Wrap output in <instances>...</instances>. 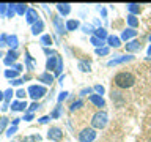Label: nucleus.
<instances>
[{"label":"nucleus","instance_id":"obj_12","mask_svg":"<svg viewBox=\"0 0 151 142\" xmlns=\"http://www.w3.org/2000/svg\"><path fill=\"white\" fill-rule=\"evenodd\" d=\"M55 80V76L52 73H47V71H44V73L38 74V82L44 84V85H52Z\"/></svg>","mask_w":151,"mask_h":142},{"label":"nucleus","instance_id":"obj_17","mask_svg":"<svg viewBox=\"0 0 151 142\" xmlns=\"http://www.w3.org/2000/svg\"><path fill=\"white\" fill-rule=\"evenodd\" d=\"M107 46L109 47H113V49H118V47L121 46V38L120 36H116V35H109L107 38Z\"/></svg>","mask_w":151,"mask_h":142},{"label":"nucleus","instance_id":"obj_14","mask_svg":"<svg viewBox=\"0 0 151 142\" xmlns=\"http://www.w3.org/2000/svg\"><path fill=\"white\" fill-rule=\"evenodd\" d=\"M88 101L91 104H94L96 107H106V99H104V96H99V95H96V93L90 95Z\"/></svg>","mask_w":151,"mask_h":142},{"label":"nucleus","instance_id":"obj_20","mask_svg":"<svg viewBox=\"0 0 151 142\" xmlns=\"http://www.w3.org/2000/svg\"><path fill=\"white\" fill-rule=\"evenodd\" d=\"M52 43H54V36H52L50 33H44V35H41L40 44H41L42 47H50Z\"/></svg>","mask_w":151,"mask_h":142},{"label":"nucleus","instance_id":"obj_52","mask_svg":"<svg viewBox=\"0 0 151 142\" xmlns=\"http://www.w3.org/2000/svg\"><path fill=\"white\" fill-rule=\"evenodd\" d=\"M21 120H22V118H17V117H16V118H13V120H11V125H13V126H17Z\"/></svg>","mask_w":151,"mask_h":142},{"label":"nucleus","instance_id":"obj_55","mask_svg":"<svg viewBox=\"0 0 151 142\" xmlns=\"http://www.w3.org/2000/svg\"><path fill=\"white\" fill-rule=\"evenodd\" d=\"M146 54H148V57H146V59H151V44L148 46V49H146Z\"/></svg>","mask_w":151,"mask_h":142},{"label":"nucleus","instance_id":"obj_9","mask_svg":"<svg viewBox=\"0 0 151 142\" xmlns=\"http://www.w3.org/2000/svg\"><path fill=\"white\" fill-rule=\"evenodd\" d=\"M40 14H38V11H36V9L35 8H28L27 9V13H25V21H27V24H28V25H33V24H35L36 21H40Z\"/></svg>","mask_w":151,"mask_h":142},{"label":"nucleus","instance_id":"obj_30","mask_svg":"<svg viewBox=\"0 0 151 142\" xmlns=\"http://www.w3.org/2000/svg\"><path fill=\"white\" fill-rule=\"evenodd\" d=\"M90 43L96 47V49H99V47H104V46H107V43L106 41H102V40H99V38H96V36H93L91 35V38H90Z\"/></svg>","mask_w":151,"mask_h":142},{"label":"nucleus","instance_id":"obj_46","mask_svg":"<svg viewBox=\"0 0 151 142\" xmlns=\"http://www.w3.org/2000/svg\"><path fill=\"white\" fill-rule=\"evenodd\" d=\"M6 11H8V3H0V16L6 17Z\"/></svg>","mask_w":151,"mask_h":142},{"label":"nucleus","instance_id":"obj_21","mask_svg":"<svg viewBox=\"0 0 151 142\" xmlns=\"http://www.w3.org/2000/svg\"><path fill=\"white\" fill-rule=\"evenodd\" d=\"M6 46L13 51H17V46H19V38L17 35H8V40H6Z\"/></svg>","mask_w":151,"mask_h":142},{"label":"nucleus","instance_id":"obj_48","mask_svg":"<svg viewBox=\"0 0 151 142\" xmlns=\"http://www.w3.org/2000/svg\"><path fill=\"white\" fill-rule=\"evenodd\" d=\"M68 92H61V93H58V98H57V101H58V104H61V103H63L65 101V99L66 98H68Z\"/></svg>","mask_w":151,"mask_h":142},{"label":"nucleus","instance_id":"obj_15","mask_svg":"<svg viewBox=\"0 0 151 142\" xmlns=\"http://www.w3.org/2000/svg\"><path fill=\"white\" fill-rule=\"evenodd\" d=\"M44 21L42 19H40V21H36L33 25L30 27V30H32V35H35V36H38V35H41L42 32H44Z\"/></svg>","mask_w":151,"mask_h":142},{"label":"nucleus","instance_id":"obj_16","mask_svg":"<svg viewBox=\"0 0 151 142\" xmlns=\"http://www.w3.org/2000/svg\"><path fill=\"white\" fill-rule=\"evenodd\" d=\"M55 8H57V11H58V16H68V14L71 13V5L69 3H57L55 5Z\"/></svg>","mask_w":151,"mask_h":142},{"label":"nucleus","instance_id":"obj_36","mask_svg":"<svg viewBox=\"0 0 151 142\" xmlns=\"http://www.w3.org/2000/svg\"><path fill=\"white\" fill-rule=\"evenodd\" d=\"M9 125V118L8 117H0V133L6 131Z\"/></svg>","mask_w":151,"mask_h":142},{"label":"nucleus","instance_id":"obj_10","mask_svg":"<svg viewBox=\"0 0 151 142\" xmlns=\"http://www.w3.org/2000/svg\"><path fill=\"white\" fill-rule=\"evenodd\" d=\"M58 57H60L58 52H57L55 55L47 57V60H46V70H47V73H52V74H54V71H55V68H57V63H58Z\"/></svg>","mask_w":151,"mask_h":142},{"label":"nucleus","instance_id":"obj_62","mask_svg":"<svg viewBox=\"0 0 151 142\" xmlns=\"http://www.w3.org/2000/svg\"><path fill=\"white\" fill-rule=\"evenodd\" d=\"M150 142H151V139H150Z\"/></svg>","mask_w":151,"mask_h":142},{"label":"nucleus","instance_id":"obj_38","mask_svg":"<svg viewBox=\"0 0 151 142\" xmlns=\"http://www.w3.org/2000/svg\"><path fill=\"white\" fill-rule=\"evenodd\" d=\"M93 90H94V93H96V95H99V96H102V95L106 93V88H104V85H101V84L93 85Z\"/></svg>","mask_w":151,"mask_h":142},{"label":"nucleus","instance_id":"obj_29","mask_svg":"<svg viewBox=\"0 0 151 142\" xmlns=\"http://www.w3.org/2000/svg\"><path fill=\"white\" fill-rule=\"evenodd\" d=\"M112 101L115 103L118 107H120L121 104L124 103V98L121 96V93H120V92H112Z\"/></svg>","mask_w":151,"mask_h":142},{"label":"nucleus","instance_id":"obj_27","mask_svg":"<svg viewBox=\"0 0 151 142\" xmlns=\"http://www.w3.org/2000/svg\"><path fill=\"white\" fill-rule=\"evenodd\" d=\"M16 93V92H13V87H9V88H6L3 92V103H6V104H11V101H13V95Z\"/></svg>","mask_w":151,"mask_h":142},{"label":"nucleus","instance_id":"obj_49","mask_svg":"<svg viewBox=\"0 0 151 142\" xmlns=\"http://www.w3.org/2000/svg\"><path fill=\"white\" fill-rule=\"evenodd\" d=\"M42 51H44V54H46L47 57H50V55H55V54H57V51L49 49V47H42Z\"/></svg>","mask_w":151,"mask_h":142},{"label":"nucleus","instance_id":"obj_31","mask_svg":"<svg viewBox=\"0 0 151 142\" xmlns=\"http://www.w3.org/2000/svg\"><path fill=\"white\" fill-rule=\"evenodd\" d=\"M42 137L41 134H28L25 137H22V142H41Z\"/></svg>","mask_w":151,"mask_h":142},{"label":"nucleus","instance_id":"obj_37","mask_svg":"<svg viewBox=\"0 0 151 142\" xmlns=\"http://www.w3.org/2000/svg\"><path fill=\"white\" fill-rule=\"evenodd\" d=\"M94 93V90H93V87H85V88H82L79 92V95H80V98L82 96H90V95H93Z\"/></svg>","mask_w":151,"mask_h":142},{"label":"nucleus","instance_id":"obj_40","mask_svg":"<svg viewBox=\"0 0 151 142\" xmlns=\"http://www.w3.org/2000/svg\"><path fill=\"white\" fill-rule=\"evenodd\" d=\"M16 133H17V126H13L11 125V126H8L6 131H5V136H6V137H13Z\"/></svg>","mask_w":151,"mask_h":142},{"label":"nucleus","instance_id":"obj_50","mask_svg":"<svg viewBox=\"0 0 151 142\" xmlns=\"http://www.w3.org/2000/svg\"><path fill=\"white\" fill-rule=\"evenodd\" d=\"M49 120H50V117H49V115H44V117H40V118H38V123H40V125H46Z\"/></svg>","mask_w":151,"mask_h":142},{"label":"nucleus","instance_id":"obj_54","mask_svg":"<svg viewBox=\"0 0 151 142\" xmlns=\"http://www.w3.org/2000/svg\"><path fill=\"white\" fill-rule=\"evenodd\" d=\"M0 109H2L3 112H6L8 109H9V104H6V103H2V107H0Z\"/></svg>","mask_w":151,"mask_h":142},{"label":"nucleus","instance_id":"obj_58","mask_svg":"<svg viewBox=\"0 0 151 142\" xmlns=\"http://www.w3.org/2000/svg\"><path fill=\"white\" fill-rule=\"evenodd\" d=\"M11 142H22L21 137H14V139H11Z\"/></svg>","mask_w":151,"mask_h":142},{"label":"nucleus","instance_id":"obj_5","mask_svg":"<svg viewBox=\"0 0 151 142\" xmlns=\"http://www.w3.org/2000/svg\"><path fill=\"white\" fill-rule=\"evenodd\" d=\"M135 57L132 54H124V55H116L113 57L112 60L107 62V66H116V65H123V63H129V62H132Z\"/></svg>","mask_w":151,"mask_h":142},{"label":"nucleus","instance_id":"obj_13","mask_svg":"<svg viewBox=\"0 0 151 142\" xmlns=\"http://www.w3.org/2000/svg\"><path fill=\"white\" fill-rule=\"evenodd\" d=\"M124 49H126V52H129V54L134 55V52H139L142 49V43L139 40H132V41L124 44Z\"/></svg>","mask_w":151,"mask_h":142},{"label":"nucleus","instance_id":"obj_25","mask_svg":"<svg viewBox=\"0 0 151 142\" xmlns=\"http://www.w3.org/2000/svg\"><path fill=\"white\" fill-rule=\"evenodd\" d=\"M77 68L82 71V73H90V71H91V63H90L88 60H79Z\"/></svg>","mask_w":151,"mask_h":142},{"label":"nucleus","instance_id":"obj_39","mask_svg":"<svg viewBox=\"0 0 151 142\" xmlns=\"http://www.w3.org/2000/svg\"><path fill=\"white\" fill-rule=\"evenodd\" d=\"M94 52H96V55H109V52H110V47H109V46H104V47H99V49H96V51H94Z\"/></svg>","mask_w":151,"mask_h":142},{"label":"nucleus","instance_id":"obj_34","mask_svg":"<svg viewBox=\"0 0 151 142\" xmlns=\"http://www.w3.org/2000/svg\"><path fill=\"white\" fill-rule=\"evenodd\" d=\"M61 111H63L61 104H57V106L54 107V111L49 114V117H50V118H60V117H61Z\"/></svg>","mask_w":151,"mask_h":142},{"label":"nucleus","instance_id":"obj_4","mask_svg":"<svg viewBox=\"0 0 151 142\" xmlns=\"http://www.w3.org/2000/svg\"><path fill=\"white\" fill-rule=\"evenodd\" d=\"M96 137H98V133L91 126H85L83 130H80V133L77 134L79 142H94Z\"/></svg>","mask_w":151,"mask_h":142},{"label":"nucleus","instance_id":"obj_33","mask_svg":"<svg viewBox=\"0 0 151 142\" xmlns=\"http://www.w3.org/2000/svg\"><path fill=\"white\" fill-rule=\"evenodd\" d=\"M14 96H16L19 101H25V98L28 96V93H27L25 88H17L16 93H14Z\"/></svg>","mask_w":151,"mask_h":142},{"label":"nucleus","instance_id":"obj_59","mask_svg":"<svg viewBox=\"0 0 151 142\" xmlns=\"http://www.w3.org/2000/svg\"><path fill=\"white\" fill-rule=\"evenodd\" d=\"M0 57H3V52L2 51H0Z\"/></svg>","mask_w":151,"mask_h":142},{"label":"nucleus","instance_id":"obj_53","mask_svg":"<svg viewBox=\"0 0 151 142\" xmlns=\"http://www.w3.org/2000/svg\"><path fill=\"white\" fill-rule=\"evenodd\" d=\"M98 9H99V11H101L102 17H106V16H107V9H106V8H101V7H98Z\"/></svg>","mask_w":151,"mask_h":142},{"label":"nucleus","instance_id":"obj_1","mask_svg":"<svg viewBox=\"0 0 151 142\" xmlns=\"http://www.w3.org/2000/svg\"><path fill=\"white\" fill-rule=\"evenodd\" d=\"M135 82H137V79L131 71H120V73H116L115 76H113V84L121 90L134 87Z\"/></svg>","mask_w":151,"mask_h":142},{"label":"nucleus","instance_id":"obj_11","mask_svg":"<svg viewBox=\"0 0 151 142\" xmlns=\"http://www.w3.org/2000/svg\"><path fill=\"white\" fill-rule=\"evenodd\" d=\"M137 33H139V32H137L135 28H129V27H127V28H124V30L121 32V36L120 38H121V41L129 43V41H132L137 36Z\"/></svg>","mask_w":151,"mask_h":142},{"label":"nucleus","instance_id":"obj_42","mask_svg":"<svg viewBox=\"0 0 151 142\" xmlns=\"http://www.w3.org/2000/svg\"><path fill=\"white\" fill-rule=\"evenodd\" d=\"M41 107V104L38 103V101H33L30 106H28V109H27V112H32V114H35V111H38V109Z\"/></svg>","mask_w":151,"mask_h":142},{"label":"nucleus","instance_id":"obj_41","mask_svg":"<svg viewBox=\"0 0 151 142\" xmlns=\"http://www.w3.org/2000/svg\"><path fill=\"white\" fill-rule=\"evenodd\" d=\"M80 28H82V32L87 33V35H88V33H90V35H93V33H94V27L90 25V24H85V25H82Z\"/></svg>","mask_w":151,"mask_h":142},{"label":"nucleus","instance_id":"obj_22","mask_svg":"<svg viewBox=\"0 0 151 142\" xmlns=\"http://www.w3.org/2000/svg\"><path fill=\"white\" fill-rule=\"evenodd\" d=\"M93 36H96V38H99V40H102V41H107L109 33L106 32V28H104V27H96V28H94Z\"/></svg>","mask_w":151,"mask_h":142},{"label":"nucleus","instance_id":"obj_24","mask_svg":"<svg viewBox=\"0 0 151 142\" xmlns=\"http://www.w3.org/2000/svg\"><path fill=\"white\" fill-rule=\"evenodd\" d=\"M126 8H127V11H129V14H134V16H139L140 11H142L139 3H127Z\"/></svg>","mask_w":151,"mask_h":142},{"label":"nucleus","instance_id":"obj_8","mask_svg":"<svg viewBox=\"0 0 151 142\" xmlns=\"http://www.w3.org/2000/svg\"><path fill=\"white\" fill-rule=\"evenodd\" d=\"M9 109L14 112H24L25 114L27 109H28V103L27 101H19V99H13L11 104H9Z\"/></svg>","mask_w":151,"mask_h":142},{"label":"nucleus","instance_id":"obj_3","mask_svg":"<svg viewBox=\"0 0 151 142\" xmlns=\"http://www.w3.org/2000/svg\"><path fill=\"white\" fill-rule=\"evenodd\" d=\"M27 93H28V96H30L33 101H38V99L44 98L47 95V88H46V85L33 84V85H30V87L27 88Z\"/></svg>","mask_w":151,"mask_h":142},{"label":"nucleus","instance_id":"obj_60","mask_svg":"<svg viewBox=\"0 0 151 142\" xmlns=\"http://www.w3.org/2000/svg\"><path fill=\"white\" fill-rule=\"evenodd\" d=\"M148 40H150V43H151V35H150V36H148Z\"/></svg>","mask_w":151,"mask_h":142},{"label":"nucleus","instance_id":"obj_26","mask_svg":"<svg viewBox=\"0 0 151 142\" xmlns=\"http://www.w3.org/2000/svg\"><path fill=\"white\" fill-rule=\"evenodd\" d=\"M83 99L82 98H77V99H74L73 103L69 104V112H76V111H79L80 107H83Z\"/></svg>","mask_w":151,"mask_h":142},{"label":"nucleus","instance_id":"obj_28","mask_svg":"<svg viewBox=\"0 0 151 142\" xmlns=\"http://www.w3.org/2000/svg\"><path fill=\"white\" fill-rule=\"evenodd\" d=\"M14 9H16V14H19V16H24V14L27 13L28 7L25 3H14Z\"/></svg>","mask_w":151,"mask_h":142},{"label":"nucleus","instance_id":"obj_32","mask_svg":"<svg viewBox=\"0 0 151 142\" xmlns=\"http://www.w3.org/2000/svg\"><path fill=\"white\" fill-rule=\"evenodd\" d=\"M5 78L6 79H9V80H13V79H17L19 78V73L16 70H13V68H9V70H5Z\"/></svg>","mask_w":151,"mask_h":142},{"label":"nucleus","instance_id":"obj_56","mask_svg":"<svg viewBox=\"0 0 151 142\" xmlns=\"http://www.w3.org/2000/svg\"><path fill=\"white\" fill-rule=\"evenodd\" d=\"M22 79H24V82H25V80H30V79H32V76H30V74H25Z\"/></svg>","mask_w":151,"mask_h":142},{"label":"nucleus","instance_id":"obj_2","mask_svg":"<svg viewBox=\"0 0 151 142\" xmlns=\"http://www.w3.org/2000/svg\"><path fill=\"white\" fill-rule=\"evenodd\" d=\"M107 123H109V114L106 109H99L98 112H94L93 114V117H91V120H90V126L94 128V130H104V128L107 126Z\"/></svg>","mask_w":151,"mask_h":142},{"label":"nucleus","instance_id":"obj_43","mask_svg":"<svg viewBox=\"0 0 151 142\" xmlns=\"http://www.w3.org/2000/svg\"><path fill=\"white\" fill-rule=\"evenodd\" d=\"M14 14H16V9H14V3H8V11H6V17L11 19Z\"/></svg>","mask_w":151,"mask_h":142},{"label":"nucleus","instance_id":"obj_35","mask_svg":"<svg viewBox=\"0 0 151 142\" xmlns=\"http://www.w3.org/2000/svg\"><path fill=\"white\" fill-rule=\"evenodd\" d=\"M61 73H63V57H58V63H57V68H55V71H54V76L57 78V76H61Z\"/></svg>","mask_w":151,"mask_h":142},{"label":"nucleus","instance_id":"obj_23","mask_svg":"<svg viewBox=\"0 0 151 142\" xmlns=\"http://www.w3.org/2000/svg\"><path fill=\"white\" fill-rule=\"evenodd\" d=\"M126 22H127V25H129V28H137L139 27V17L134 16V14H127Z\"/></svg>","mask_w":151,"mask_h":142},{"label":"nucleus","instance_id":"obj_57","mask_svg":"<svg viewBox=\"0 0 151 142\" xmlns=\"http://www.w3.org/2000/svg\"><path fill=\"white\" fill-rule=\"evenodd\" d=\"M63 80H65V74H61V76H60V79H58V82L63 85Z\"/></svg>","mask_w":151,"mask_h":142},{"label":"nucleus","instance_id":"obj_51","mask_svg":"<svg viewBox=\"0 0 151 142\" xmlns=\"http://www.w3.org/2000/svg\"><path fill=\"white\" fill-rule=\"evenodd\" d=\"M22 68H24V65H21V63H14V66H13V70H16L17 73H21Z\"/></svg>","mask_w":151,"mask_h":142},{"label":"nucleus","instance_id":"obj_19","mask_svg":"<svg viewBox=\"0 0 151 142\" xmlns=\"http://www.w3.org/2000/svg\"><path fill=\"white\" fill-rule=\"evenodd\" d=\"M65 25H66V30L68 32H76L77 28L82 27L79 22V19H68V21L65 22Z\"/></svg>","mask_w":151,"mask_h":142},{"label":"nucleus","instance_id":"obj_47","mask_svg":"<svg viewBox=\"0 0 151 142\" xmlns=\"http://www.w3.org/2000/svg\"><path fill=\"white\" fill-rule=\"evenodd\" d=\"M22 120H25V122H32V120H35V114H32V112H25V114H24V117H22Z\"/></svg>","mask_w":151,"mask_h":142},{"label":"nucleus","instance_id":"obj_7","mask_svg":"<svg viewBox=\"0 0 151 142\" xmlns=\"http://www.w3.org/2000/svg\"><path fill=\"white\" fill-rule=\"evenodd\" d=\"M52 24H54V28H55V32L58 33V35H65V33H68L66 25H65V22H63V17L58 16V14L52 16Z\"/></svg>","mask_w":151,"mask_h":142},{"label":"nucleus","instance_id":"obj_45","mask_svg":"<svg viewBox=\"0 0 151 142\" xmlns=\"http://www.w3.org/2000/svg\"><path fill=\"white\" fill-rule=\"evenodd\" d=\"M22 82H24V79L17 78V79H13V80H9V85H11V87H19V85H22Z\"/></svg>","mask_w":151,"mask_h":142},{"label":"nucleus","instance_id":"obj_6","mask_svg":"<svg viewBox=\"0 0 151 142\" xmlns=\"http://www.w3.org/2000/svg\"><path fill=\"white\" fill-rule=\"evenodd\" d=\"M47 139L52 142H60L63 139V130L60 126H50L47 130Z\"/></svg>","mask_w":151,"mask_h":142},{"label":"nucleus","instance_id":"obj_18","mask_svg":"<svg viewBox=\"0 0 151 142\" xmlns=\"http://www.w3.org/2000/svg\"><path fill=\"white\" fill-rule=\"evenodd\" d=\"M35 66H36V62L35 59L30 55V52L25 51V70L28 71V73H32L33 70H35Z\"/></svg>","mask_w":151,"mask_h":142},{"label":"nucleus","instance_id":"obj_44","mask_svg":"<svg viewBox=\"0 0 151 142\" xmlns=\"http://www.w3.org/2000/svg\"><path fill=\"white\" fill-rule=\"evenodd\" d=\"M6 40H8V35L6 33H2V35H0V51L6 46Z\"/></svg>","mask_w":151,"mask_h":142},{"label":"nucleus","instance_id":"obj_61","mask_svg":"<svg viewBox=\"0 0 151 142\" xmlns=\"http://www.w3.org/2000/svg\"><path fill=\"white\" fill-rule=\"evenodd\" d=\"M150 126H151V123H150Z\"/></svg>","mask_w":151,"mask_h":142}]
</instances>
